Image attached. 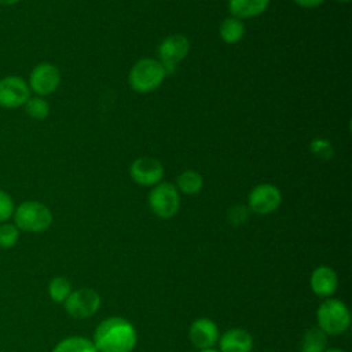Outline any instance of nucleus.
<instances>
[{"mask_svg":"<svg viewBox=\"0 0 352 352\" xmlns=\"http://www.w3.org/2000/svg\"><path fill=\"white\" fill-rule=\"evenodd\" d=\"M249 217V210L248 208L245 206H241V205H236V206H232L228 212V221L238 226L241 223H245Z\"/></svg>","mask_w":352,"mask_h":352,"instance_id":"nucleus-25","label":"nucleus"},{"mask_svg":"<svg viewBox=\"0 0 352 352\" xmlns=\"http://www.w3.org/2000/svg\"><path fill=\"white\" fill-rule=\"evenodd\" d=\"M166 73L158 59H139L129 70V87L138 94H148L155 91L165 80Z\"/></svg>","mask_w":352,"mask_h":352,"instance_id":"nucleus-2","label":"nucleus"},{"mask_svg":"<svg viewBox=\"0 0 352 352\" xmlns=\"http://www.w3.org/2000/svg\"><path fill=\"white\" fill-rule=\"evenodd\" d=\"M164 165L154 157H138L129 166L131 179L143 187H153L162 182Z\"/></svg>","mask_w":352,"mask_h":352,"instance_id":"nucleus-11","label":"nucleus"},{"mask_svg":"<svg viewBox=\"0 0 352 352\" xmlns=\"http://www.w3.org/2000/svg\"><path fill=\"white\" fill-rule=\"evenodd\" d=\"M323 352H344L341 349H327V351H323Z\"/></svg>","mask_w":352,"mask_h":352,"instance_id":"nucleus-29","label":"nucleus"},{"mask_svg":"<svg viewBox=\"0 0 352 352\" xmlns=\"http://www.w3.org/2000/svg\"><path fill=\"white\" fill-rule=\"evenodd\" d=\"M297 6L302 8H316L319 7L324 0H293Z\"/></svg>","mask_w":352,"mask_h":352,"instance_id":"nucleus-26","label":"nucleus"},{"mask_svg":"<svg viewBox=\"0 0 352 352\" xmlns=\"http://www.w3.org/2000/svg\"><path fill=\"white\" fill-rule=\"evenodd\" d=\"M337 1H340V3H348L349 0H337Z\"/></svg>","mask_w":352,"mask_h":352,"instance_id":"nucleus-30","label":"nucleus"},{"mask_svg":"<svg viewBox=\"0 0 352 352\" xmlns=\"http://www.w3.org/2000/svg\"><path fill=\"white\" fill-rule=\"evenodd\" d=\"M337 274L329 267H318L311 275V287L319 297H329L337 290Z\"/></svg>","mask_w":352,"mask_h":352,"instance_id":"nucleus-14","label":"nucleus"},{"mask_svg":"<svg viewBox=\"0 0 352 352\" xmlns=\"http://www.w3.org/2000/svg\"><path fill=\"white\" fill-rule=\"evenodd\" d=\"M135 327L122 318H107L95 330L94 345L98 352H131L136 345Z\"/></svg>","mask_w":352,"mask_h":352,"instance_id":"nucleus-1","label":"nucleus"},{"mask_svg":"<svg viewBox=\"0 0 352 352\" xmlns=\"http://www.w3.org/2000/svg\"><path fill=\"white\" fill-rule=\"evenodd\" d=\"M282 204L280 190L271 183H261L253 187L248 197V208L256 214H270Z\"/></svg>","mask_w":352,"mask_h":352,"instance_id":"nucleus-9","label":"nucleus"},{"mask_svg":"<svg viewBox=\"0 0 352 352\" xmlns=\"http://www.w3.org/2000/svg\"><path fill=\"white\" fill-rule=\"evenodd\" d=\"M150 210L160 219L173 217L180 206V194L175 184L160 182L148 192Z\"/></svg>","mask_w":352,"mask_h":352,"instance_id":"nucleus-5","label":"nucleus"},{"mask_svg":"<svg viewBox=\"0 0 352 352\" xmlns=\"http://www.w3.org/2000/svg\"><path fill=\"white\" fill-rule=\"evenodd\" d=\"M190 41L184 34H170L166 36L158 45L157 54L166 76L172 74L177 65L188 55Z\"/></svg>","mask_w":352,"mask_h":352,"instance_id":"nucleus-6","label":"nucleus"},{"mask_svg":"<svg viewBox=\"0 0 352 352\" xmlns=\"http://www.w3.org/2000/svg\"><path fill=\"white\" fill-rule=\"evenodd\" d=\"M271 0H227L232 16L243 21L261 15L270 7Z\"/></svg>","mask_w":352,"mask_h":352,"instance_id":"nucleus-13","label":"nucleus"},{"mask_svg":"<svg viewBox=\"0 0 352 352\" xmlns=\"http://www.w3.org/2000/svg\"><path fill=\"white\" fill-rule=\"evenodd\" d=\"M253 348L252 336L242 329L227 330L220 338L221 352H250Z\"/></svg>","mask_w":352,"mask_h":352,"instance_id":"nucleus-15","label":"nucleus"},{"mask_svg":"<svg viewBox=\"0 0 352 352\" xmlns=\"http://www.w3.org/2000/svg\"><path fill=\"white\" fill-rule=\"evenodd\" d=\"M100 305L99 294L89 287L72 292L65 300L66 312L74 319H85L92 316Z\"/></svg>","mask_w":352,"mask_h":352,"instance_id":"nucleus-10","label":"nucleus"},{"mask_svg":"<svg viewBox=\"0 0 352 352\" xmlns=\"http://www.w3.org/2000/svg\"><path fill=\"white\" fill-rule=\"evenodd\" d=\"M48 293L50 297L56 301V302H62L65 301L69 294L72 293V283L69 282V279L63 278V276H56L54 278L50 285H48Z\"/></svg>","mask_w":352,"mask_h":352,"instance_id":"nucleus-21","label":"nucleus"},{"mask_svg":"<svg viewBox=\"0 0 352 352\" xmlns=\"http://www.w3.org/2000/svg\"><path fill=\"white\" fill-rule=\"evenodd\" d=\"M52 352H98L94 342L84 337H69L62 340Z\"/></svg>","mask_w":352,"mask_h":352,"instance_id":"nucleus-19","label":"nucleus"},{"mask_svg":"<svg viewBox=\"0 0 352 352\" xmlns=\"http://www.w3.org/2000/svg\"><path fill=\"white\" fill-rule=\"evenodd\" d=\"M19 238V230L15 224L1 223L0 224V248L8 249L12 248Z\"/></svg>","mask_w":352,"mask_h":352,"instance_id":"nucleus-23","label":"nucleus"},{"mask_svg":"<svg viewBox=\"0 0 352 352\" xmlns=\"http://www.w3.org/2000/svg\"><path fill=\"white\" fill-rule=\"evenodd\" d=\"M319 329L324 334L337 336L344 333L351 323V315L346 305L336 298H329L320 304L316 312Z\"/></svg>","mask_w":352,"mask_h":352,"instance_id":"nucleus-4","label":"nucleus"},{"mask_svg":"<svg viewBox=\"0 0 352 352\" xmlns=\"http://www.w3.org/2000/svg\"><path fill=\"white\" fill-rule=\"evenodd\" d=\"M60 80L62 76L58 66L50 62H41L30 70L28 85L30 88V92L37 96L45 98L59 88Z\"/></svg>","mask_w":352,"mask_h":352,"instance_id":"nucleus-7","label":"nucleus"},{"mask_svg":"<svg viewBox=\"0 0 352 352\" xmlns=\"http://www.w3.org/2000/svg\"><path fill=\"white\" fill-rule=\"evenodd\" d=\"M23 109L26 111V114L37 121H43L50 116V103L43 96H30L28 99V102L23 104Z\"/></svg>","mask_w":352,"mask_h":352,"instance_id":"nucleus-20","label":"nucleus"},{"mask_svg":"<svg viewBox=\"0 0 352 352\" xmlns=\"http://www.w3.org/2000/svg\"><path fill=\"white\" fill-rule=\"evenodd\" d=\"M21 0H0V6H4V7H11V6H15L16 3H19Z\"/></svg>","mask_w":352,"mask_h":352,"instance_id":"nucleus-27","label":"nucleus"},{"mask_svg":"<svg viewBox=\"0 0 352 352\" xmlns=\"http://www.w3.org/2000/svg\"><path fill=\"white\" fill-rule=\"evenodd\" d=\"M326 342V334L319 327L309 329L302 336L301 352H323Z\"/></svg>","mask_w":352,"mask_h":352,"instance_id":"nucleus-18","label":"nucleus"},{"mask_svg":"<svg viewBox=\"0 0 352 352\" xmlns=\"http://www.w3.org/2000/svg\"><path fill=\"white\" fill-rule=\"evenodd\" d=\"M12 216L16 228L26 232H44L52 224L50 208L38 201H23Z\"/></svg>","mask_w":352,"mask_h":352,"instance_id":"nucleus-3","label":"nucleus"},{"mask_svg":"<svg viewBox=\"0 0 352 352\" xmlns=\"http://www.w3.org/2000/svg\"><path fill=\"white\" fill-rule=\"evenodd\" d=\"M219 34L224 43L236 44L245 36V25L241 19L235 16H228L220 23Z\"/></svg>","mask_w":352,"mask_h":352,"instance_id":"nucleus-16","label":"nucleus"},{"mask_svg":"<svg viewBox=\"0 0 352 352\" xmlns=\"http://www.w3.org/2000/svg\"><path fill=\"white\" fill-rule=\"evenodd\" d=\"M30 94L28 81L23 77L10 74L0 78V107L8 110L23 107Z\"/></svg>","mask_w":352,"mask_h":352,"instance_id":"nucleus-8","label":"nucleus"},{"mask_svg":"<svg viewBox=\"0 0 352 352\" xmlns=\"http://www.w3.org/2000/svg\"><path fill=\"white\" fill-rule=\"evenodd\" d=\"M309 151L319 160L323 161H329L333 158L334 155V148L333 144L330 143V140L324 139V138H314L309 142Z\"/></svg>","mask_w":352,"mask_h":352,"instance_id":"nucleus-22","label":"nucleus"},{"mask_svg":"<svg viewBox=\"0 0 352 352\" xmlns=\"http://www.w3.org/2000/svg\"><path fill=\"white\" fill-rule=\"evenodd\" d=\"M14 210L15 205L11 195L0 188V224L6 223L14 214Z\"/></svg>","mask_w":352,"mask_h":352,"instance_id":"nucleus-24","label":"nucleus"},{"mask_svg":"<svg viewBox=\"0 0 352 352\" xmlns=\"http://www.w3.org/2000/svg\"><path fill=\"white\" fill-rule=\"evenodd\" d=\"M190 340L199 349L212 348L219 340L217 326L206 318H201L192 322L190 326Z\"/></svg>","mask_w":352,"mask_h":352,"instance_id":"nucleus-12","label":"nucleus"},{"mask_svg":"<svg viewBox=\"0 0 352 352\" xmlns=\"http://www.w3.org/2000/svg\"><path fill=\"white\" fill-rule=\"evenodd\" d=\"M176 188L177 191L186 195H195L204 187V177L194 169L183 170L176 179Z\"/></svg>","mask_w":352,"mask_h":352,"instance_id":"nucleus-17","label":"nucleus"},{"mask_svg":"<svg viewBox=\"0 0 352 352\" xmlns=\"http://www.w3.org/2000/svg\"><path fill=\"white\" fill-rule=\"evenodd\" d=\"M199 352H219V351H214V349H212V348H208V349H201Z\"/></svg>","mask_w":352,"mask_h":352,"instance_id":"nucleus-28","label":"nucleus"}]
</instances>
